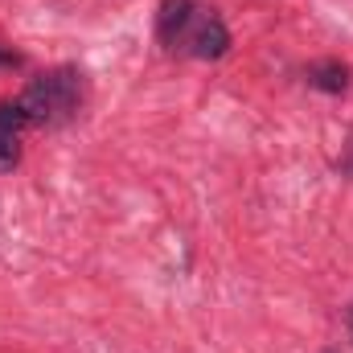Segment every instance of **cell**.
Masks as SVG:
<instances>
[{"label": "cell", "mask_w": 353, "mask_h": 353, "mask_svg": "<svg viewBox=\"0 0 353 353\" xmlns=\"http://www.w3.org/2000/svg\"><path fill=\"white\" fill-rule=\"evenodd\" d=\"M79 99H83V74L62 66V70H50V74L33 79L17 103L25 111V123L54 128V123H66L79 111Z\"/></svg>", "instance_id": "obj_1"}, {"label": "cell", "mask_w": 353, "mask_h": 353, "mask_svg": "<svg viewBox=\"0 0 353 353\" xmlns=\"http://www.w3.org/2000/svg\"><path fill=\"white\" fill-rule=\"evenodd\" d=\"M176 50H189L193 58L214 62V58H222L230 50V29L222 25V17L214 8H193V17H189V25L181 33Z\"/></svg>", "instance_id": "obj_2"}, {"label": "cell", "mask_w": 353, "mask_h": 353, "mask_svg": "<svg viewBox=\"0 0 353 353\" xmlns=\"http://www.w3.org/2000/svg\"><path fill=\"white\" fill-rule=\"evenodd\" d=\"M21 132H25L21 103H0V173L17 169V161H21Z\"/></svg>", "instance_id": "obj_3"}, {"label": "cell", "mask_w": 353, "mask_h": 353, "mask_svg": "<svg viewBox=\"0 0 353 353\" xmlns=\"http://www.w3.org/2000/svg\"><path fill=\"white\" fill-rule=\"evenodd\" d=\"M193 8H197L193 0H165L161 4V12H157V37H161L165 50H176V41H181V33L189 25Z\"/></svg>", "instance_id": "obj_4"}, {"label": "cell", "mask_w": 353, "mask_h": 353, "mask_svg": "<svg viewBox=\"0 0 353 353\" xmlns=\"http://www.w3.org/2000/svg\"><path fill=\"white\" fill-rule=\"evenodd\" d=\"M308 83L316 90L341 94V90L350 87V66H341V62H316V66H308Z\"/></svg>", "instance_id": "obj_5"}, {"label": "cell", "mask_w": 353, "mask_h": 353, "mask_svg": "<svg viewBox=\"0 0 353 353\" xmlns=\"http://www.w3.org/2000/svg\"><path fill=\"white\" fill-rule=\"evenodd\" d=\"M17 62H21L17 54H8V50H0V66H17Z\"/></svg>", "instance_id": "obj_6"}, {"label": "cell", "mask_w": 353, "mask_h": 353, "mask_svg": "<svg viewBox=\"0 0 353 353\" xmlns=\"http://www.w3.org/2000/svg\"><path fill=\"white\" fill-rule=\"evenodd\" d=\"M350 333H353V308H350Z\"/></svg>", "instance_id": "obj_7"}]
</instances>
